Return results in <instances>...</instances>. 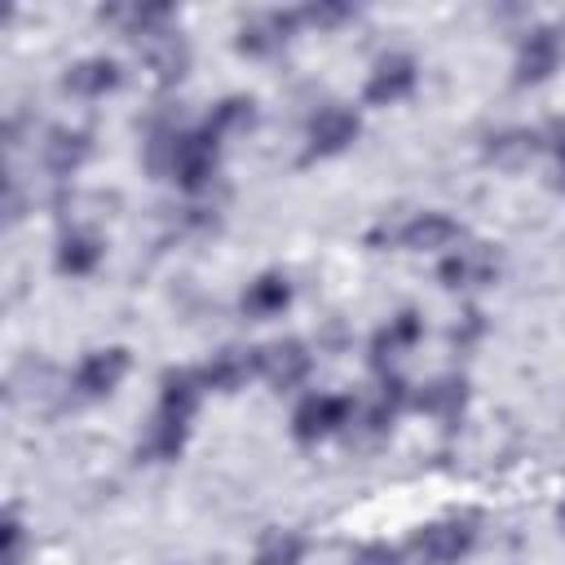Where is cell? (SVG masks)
I'll list each match as a JSON object with an SVG mask.
<instances>
[{
    "label": "cell",
    "mask_w": 565,
    "mask_h": 565,
    "mask_svg": "<svg viewBox=\"0 0 565 565\" xmlns=\"http://www.w3.org/2000/svg\"><path fill=\"white\" fill-rule=\"evenodd\" d=\"M349 415H353V397L313 393V397H305V402L296 406V415H291V433H296L300 446H313V441H322L327 433H335L340 424H349Z\"/></svg>",
    "instance_id": "obj_1"
},
{
    "label": "cell",
    "mask_w": 565,
    "mask_h": 565,
    "mask_svg": "<svg viewBox=\"0 0 565 565\" xmlns=\"http://www.w3.org/2000/svg\"><path fill=\"white\" fill-rule=\"evenodd\" d=\"M477 539V525L472 516H450V521H433L415 534V552L428 561V565H455Z\"/></svg>",
    "instance_id": "obj_2"
},
{
    "label": "cell",
    "mask_w": 565,
    "mask_h": 565,
    "mask_svg": "<svg viewBox=\"0 0 565 565\" xmlns=\"http://www.w3.org/2000/svg\"><path fill=\"white\" fill-rule=\"evenodd\" d=\"M353 137H358V115L344 110V106H322V110L309 119V146H305V159L335 154V150H344Z\"/></svg>",
    "instance_id": "obj_3"
},
{
    "label": "cell",
    "mask_w": 565,
    "mask_h": 565,
    "mask_svg": "<svg viewBox=\"0 0 565 565\" xmlns=\"http://www.w3.org/2000/svg\"><path fill=\"white\" fill-rule=\"evenodd\" d=\"M561 62V31L556 26H534L521 40V57H516V84H539L556 71Z\"/></svg>",
    "instance_id": "obj_4"
},
{
    "label": "cell",
    "mask_w": 565,
    "mask_h": 565,
    "mask_svg": "<svg viewBox=\"0 0 565 565\" xmlns=\"http://www.w3.org/2000/svg\"><path fill=\"white\" fill-rule=\"evenodd\" d=\"M415 79H419L415 62H411L406 53H388V57L375 62V71H371V79H366V102H375V106L402 102V97L415 88Z\"/></svg>",
    "instance_id": "obj_5"
},
{
    "label": "cell",
    "mask_w": 565,
    "mask_h": 565,
    "mask_svg": "<svg viewBox=\"0 0 565 565\" xmlns=\"http://www.w3.org/2000/svg\"><path fill=\"white\" fill-rule=\"evenodd\" d=\"M256 371H260L274 388H291V384L305 380V371H309V353H305L300 340L265 344V349H256Z\"/></svg>",
    "instance_id": "obj_6"
},
{
    "label": "cell",
    "mask_w": 565,
    "mask_h": 565,
    "mask_svg": "<svg viewBox=\"0 0 565 565\" xmlns=\"http://www.w3.org/2000/svg\"><path fill=\"white\" fill-rule=\"evenodd\" d=\"M128 371V349H97L79 362L75 371V393L79 397H106Z\"/></svg>",
    "instance_id": "obj_7"
},
{
    "label": "cell",
    "mask_w": 565,
    "mask_h": 565,
    "mask_svg": "<svg viewBox=\"0 0 565 565\" xmlns=\"http://www.w3.org/2000/svg\"><path fill=\"white\" fill-rule=\"evenodd\" d=\"M137 40L146 44V57H150V66H154L159 84H177V79L185 75V66H190V49H185V40H181V35H172V31L154 26V31L137 35Z\"/></svg>",
    "instance_id": "obj_8"
},
{
    "label": "cell",
    "mask_w": 565,
    "mask_h": 565,
    "mask_svg": "<svg viewBox=\"0 0 565 565\" xmlns=\"http://www.w3.org/2000/svg\"><path fill=\"white\" fill-rule=\"evenodd\" d=\"M494 278V252L472 243V247H459L455 256L441 260V282L446 287H472V282H490Z\"/></svg>",
    "instance_id": "obj_9"
},
{
    "label": "cell",
    "mask_w": 565,
    "mask_h": 565,
    "mask_svg": "<svg viewBox=\"0 0 565 565\" xmlns=\"http://www.w3.org/2000/svg\"><path fill=\"white\" fill-rule=\"evenodd\" d=\"M296 22H300V13H265V18H256V22L243 26L238 49L243 53H274L278 44H287V35H291Z\"/></svg>",
    "instance_id": "obj_10"
},
{
    "label": "cell",
    "mask_w": 565,
    "mask_h": 565,
    "mask_svg": "<svg viewBox=\"0 0 565 565\" xmlns=\"http://www.w3.org/2000/svg\"><path fill=\"white\" fill-rule=\"evenodd\" d=\"M66 93H79V97H102V93H110L115 84H119V66L110 62V57H84V62H75L71 71H66Z\"/></svg>",
    "instance_id": "obj_11"
},
{
    "label": "cell",
    "mask_w": 565,
    "mask_h": 565,
    "mask_svg": "<svg viewBox=\"0 0 565 565\" xmlns=\"http://www.w3.org/2000/svg\"><path fill=\"white\" fill-rule=\"evenodd\" d=\"M287 300H291V282H287L282 274H260V278L247 282V291H243V313H252V318H274V313L287 309Z\"/></svg>",
    "instance_id": "obj_12"
},
{
    "label": "cell",
    "mask_w": 565,
    "mask_h": 565,
    "mask_svg": "<svg viewBox=\"0 0 565 565\" xmlns=\"http://www.w3.org/2000/svg\"><path fill=\"white\" fill-rule=\"evenodd\" d=\"M397 238H402L406 247H415V252H433V247L455 243V238H459V225H455L450 216H441V212H424V216H415L411 225H402Z\"/></svg>",
    "instance_id": "obj_13"
},
{
    "label": "cell",
    "mask_w": 565,
    "mask_h": 565,
    "mask_svg": "<svg viewBox=\"0 0 565 565\" xmlns=\"http://www.w3.org/2000/svg\"><path fill=\"white\" fill-rule=\"evenodd\" d=\"M102 260V238L88 230H71L57 243V269L62 274H93Z\"/></svg>",
    "instance_id": "obj_14"
},
{
    "label": "cell",
    "mask_w": 565,
    "mask_h": 565,
    "mask_svg": "<svg viewBox=\"0 0 565 565\" xmlns=\"http://www.w3.org/2000/svg\"><path fill=\"white\" fill-rule=\"evenodd\" d=\"M252 371H256V353L247 358V353H238V349H225V353H216V358L199 371V380H203V388H221V393H230V388H238Z\"/></svg>",
    "instance_id": "obj_15"
},
{
    "label": "cell",
    "mask_w": 565,
    "mask_h": 565,
    "mask_svg": "<svg viewBox=\"0 0 565 565\" xmlns=\"http://www.w3.org/2000/svg\"><path fill=\"white\" fill-rule=\"evenodd\" d=\"M88 132H71V128H57L53 137H49V146H44V163H49V172H57V177H71L84 159H88Z\"/></svg>",
    "instance_id": "obj_16"
},
{
    "label": "cell",
    "mask_w": 565,
    "mask_h": 565,
    "mask_svg": "<svg viewBox=\"0 0 565 565\" xmlns=\"http://www.w3.org/2000/svg\"><path fill=\"white\" fill-rule=\"evenodd\" d=\"M534 150H539V137L530 128H503L486 141V159L499 163V168H521Z\"/></svg>",
    "instance_id": "obj_17"
},
{
    "label": "cell",
    "mask_w": 565,
    "mask_h": 565,
    "mask_svg": "<svg viewBox=\"0 0 565 565\" xmlns=\"http://www.w3.org/2000/svg\"><path fill=\"white\" fill-rule=\"evenodd\" d=\"M199 388H203L199 375H190V371H168V375H163L159 411H163V415H181V419H190L194 406H199Z\"/></svg>",
    "instance_id": "obj_18"
},
{
    "label": "cell",
    "mask_w": 565,
    "mask_h": 565,
    "mask_svg": "<svg viewBox=\"0 0 565 565\" xmlns=\"http://www.w3.org/2000/svg\"><path fill=\"white\" fill-rule=\"evenodd\" d=\"M419 340V318L406 309V313H397L380 335H375V362L384 366V358H393V353H402V349H411Z\"/></svg>",
    "instance_id": "obj_19"
},
{
    "label": "cell",
    "mask_w": 565,
    "mask_h": 565,
    "mask_svg": "<svg viewBox=\"0 0 565 565\" xmlns=\"http://www.w3.org/2000/svg\"><path fill=\"white\" fill-rule=\"evenodd\" d=\"M252 119H256L252 97H225V102H221V106L207 115V124H203V128H207L212 137H225L230 128H247Z\"/></svg>",
    "instance_id": "obj_20"
},
{
    "label": "cell",
    "mask_w": 565,
    "mask_h": 565,
    "mask_svg": "<svg viewBox=\"0 0 565 565\" xmlns=\"http://www.w3.org/2000/svg\"><path fill=\"white\" fill-rule=\"evenodd\" d=\"M415 406L437 411V415H455V411L463 406V380H437V384H428V388L415 397Z\"/></svg>",
    "instance_id": "obj_21"
},
{
    "label": "cell",
    "mask_w": 565,
    "mask_h": 565,
    "mask_svg": "<svg viewBox=\"0 0 565 565\" xmlns=\"http://www.w3.org/2000/svg\"><path fill=\"white\" fill-rule=\"evenodd\" d=\"M256 565H300V539L296 534H269L256 552Z\"/></svg>",
    "instance_id": "obj_22"
},
{
    "label": "cell",
    "mask_w": 565,
    "mask_h": 565,
    "mask_svg": "<svg viewBox=\"0 0 565 565\" xmlns=\"http://www.w3.org/2000/svg\"><path fill=\"white\" fill-rule=\"evenodd\" d=\"M300 18H305V22H313V26H335V22H344V18H349V4H305V9H300Z\"/></svg>",
    "instance_id": "obj_23"
},
{
    "label": "cell",
    "mask_w": 565,
    "mask_h": 565,
    "mask_svg": "<svg viewBox=\"0 0 565 565\" xmlns=\"http://www.w3.org/2000/svg\"><path fill=\"white\" fill-rule=\"evenodd\" d=\"M22 539H26L22 534V521L9 512L4 516V565H22Z\"/></svg>",
    "instance_id": "obj_24"
},
{
    "label": "cell",
    "mask_w": 565,
    "mask_h": 565,
    "mask_svg": "<svg viewBox=\"0 0 565 565\" xmlns=\"http://www.w3.org/2000/svg\"><path fill=\"white\" fill-rule=\"evenodd\" d=\"M353 565H397V556H393L388 547H362Z\"/></svg>",
    "instance_id": "obj_25"
},
{
    "label": "cell",
    "mask_w": 565,
    "mask_h": 565,
    "mask_svg": "<svg viewBox=\"0 0 565 565\" xmlns=\"http://www.w3.org/2000/svg\"><path fill=\"white\" fill-rule=\"evenodd\" d=\"M556 163H561V181H565V124L556 128Z\"/></svg>",
    "instance_id": "obj_26"
}]
</instances>
